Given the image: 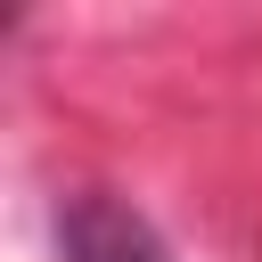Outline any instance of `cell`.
Masks as SVG:
<instances>
[{
    "label": "cell",
    "instance_id": "cell-1",
    "mask_svg": "<svg viewBox=\"0 0 262 262\" xmlns=\"http://www.w3.org/2000/svg\"><path fill=\"white\" fill-rule=\"evenodd\" d=\"M66 262H172L164 237L106 188H82L66 205Z\"/></svg>",
    "mask_w": 262,
    "mask_h": 262
}]
</instances>
